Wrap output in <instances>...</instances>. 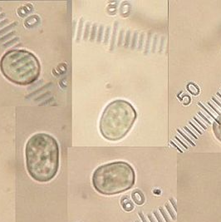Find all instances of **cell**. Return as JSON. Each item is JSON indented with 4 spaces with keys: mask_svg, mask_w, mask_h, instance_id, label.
Segmentation results:
<instances>
[{
    "mask_svg": "<svg viewBox=\"0 0 221 222\" xmlns=\"http://www.w3.org/2000/svg\"><path fill=\"white\" fill-rule=\"evenodd\" d=\"M153 213H154V215H155V216H156V220L158 221V222H163L162 218H160V215L158 214L157 211H154Z\"/></svg>",
    "mask_w": 221,
    "mask_h": 222,
    "instance_id": "2e32d148",
    "label": "cell"
},
{
    "mask_svg": "<svg viewBox=\"0 0 221 222\" xmlns=\"http://www.w3.org/2000/svg\"><path fill=\"white\" fill-rule=\"evenodd\" d=\"M151 39H152V33L151 32H148L146 39V44L144 46V53L147 54L150 51V43H151Z\"/></svg>",
    "mask_w": 221,
    "mask_h": 222,
    "instance_id": "52a82bcc",
    "label": "cell"
},
{
    "mask_svg": "<svg viewBox=\"0 0 221 222\" xmlns=\"http://www.w3.org/2000/svg\"><path fill=\"white\" fill-rule=\"evenodd\" d=\"M217 95L219 96H220V98H221V94H220V92H218V93H217Z\"/></svg>",
    "mask_w": 221,
    "mask_h": 222,
    "instance_id": "603a6c76",
    "label": "cell"
},
{
    "mask_svg": "<svg viewBox=\"0 0 221 222\" xmlns=\"http://www.w3.org/2000/svg\"><path fill=\"white\" fill-rule=\"evenodd\" d=\"M59 145L44 132L32 135L25 146V162L29 175L38 182L52 181L59 169Z\"/></svg>",
    "mask_w": 221,
    "mask_h": 222,
    "instance_id": "6da1fadb",
    "label": "cell"
},
{
    "mask_svg": "<svg viewBox=\"0 0 221 222\" xmlns=\"http://www.w3.org/2000/svg\"><path fill=\"white\" fill-rule=\"evenodd\" d=\"M158 39H159V35L158 34H156L155 38H153V44L151 46V48H152V53H155L156 52V48H157V43Z\"/></svg>",
    "mask_w": 221,
    "mask_h": 222,
    "instance_id": "9c48e42d",
    "label": "cell"
},
{
    "mask_svg": "<svg viewBox=\"0 0 221 222\" xmlns=\"http://www.w3.org/2000/svg\"><path fill=\"white\" fill-rule=\"evenodd\" d=\"M136 222H140V221H136Z\"/></svg>",
    "mask_w": 221,
    "mask_h": 222,
    "instance_id": "cb8c5ba5",
    "label": "cell"
},
{
    "mask_svg": "<svg viewBox=\"0 0 221 222\" xmlns=\"http://www.w3.org/2000/svg\"><path fill=\"white\" fill-rule=\"evenodd\" d=\"M135 118L136 112L131 103L115 100L103 111L99 123L100 132L108 141H119L131 130Z\"/></svg>",
    "mask_w": 221,
    "mask_h": 222,
    "instance_id": "277c9868",
    "label": "cell"
},
{
    "mask_svg": "<svg viewBox=\"0 0 221 222\" xmlns=\"http://www.w3.org/2000/svg\"><path fill=\"white\" fill-rule=\"evenodd\" d=\"M184 129H185V131H186V132H189V134H190V135L192 136V137H194V138H195V139H197V138H198L197 136L194 135V133H193V132H192V131H190V130H189V129H188V128H187V127H184Z\"/></svg>",
    "mask_w": 221,
    "mask_h": 222,
    "instance_id": "9a60e30c",
    "label": "cell"
},
{
    "mask_svg": "<svg viewBox=\"0 0 221 222\" xmlns=\"http://www.w3.org/2000/svg\"><path fill=\"white\" fill-rule=\"evenodd\" d=\"M131 31H127L126 32V43H125V46L126 47H128L129 46V43H130V40H131Z\"/></svg>",
    "mask_w": 221,
    "mask_h": 222,
    "instance_id": "5bb4252c",
    "label": "cell"
},
{
    "mask_svg": "<svg viewBox=\"0 0 221 222\" xmlns=\"http://www.w3.org/2000/svg\"><path fill=\"white\" fill-rule=\"evenodd\" d=\"M165 206H166L167 211L169 212V214L170 215V216H171L172 220H175V219H176V217H175V212H174L173 211H172V209H171V207H170V204H169V203H166Z\"/></svg>",
    "mask_w": 221,
    "mask_h": 222,
    "instance_id": "8fae6325",
    "label": "cell"
},
{
    "mask_svg": "<svg viewBox=\"0 0 221 222\" xmlns=\"http://www.w3.org/2000/svg\"><path fill=\"white\" fill-rule=\"evenodd\" d=\"M170 202L172 203V205H173V207L175 208V211H176V204H175V200L173 198L170 199Z\"/></svg>",
    "mask_w": 221,
    "mask_h": 222,
    "instance_id": "44dd1931",
    "label": "cell"
},
{
    "mask_svg": "<svg viewBox=\"0 0 221 222\" xmlns=\"http://www.w3.org/2000/svg\"><path fill=\"white\" fill-rule=\"evenodd\" d=\"M148 218L150 219V222H156L155 221V219L152 217V215H148Z\"/></svg>",
    "mask_w": 221,
    "mask_h": 222,
    "instance_id": "7402d4cb",
    "label": "cell"
},
{
    "mask_svg": "<svg viewBox=\"0 0 221 222\" xmlns=\"http://www.w3.org/2000/svg\"><path fill=\"white\" fill-rule=\"evenodd\" d=\"M212 100H213L214 102V103H215L218 107H220L221 108V103H220V102L218 101V99H217L216 97H213V98H212Z\"/></svg>",
    "mask_w": 221,
    "mask_h": 222,
    "instance_id": "ac0fdd59",
    "label": "cell"
},
{
    "mask_svg": "<svg viewBox=\"0 0 221 222\" xmlns=\"http://www.w3.org/2000/svg\"><path fill=\"white\" fill-rule=\"evenodd\" d=\"M132 199L135 201V203H136L137 205L141 206V205H143V203L145 202V197L142 194V192H141L140 190H135V191H133L132 192Z\"/></svg>",
    "mask_w": 221,
    "mask_h": 222,
    "instance_id": "5b68a950",
    "label": "cell"
},
{
    "mask_svg": "<svg viewBox=\"0 0 221 222\" xmlns=\"http://www.w3.org/2000/svg\"><path fill=\"white\" fill-rule=\"evenodd\" d=\"M0 70L11 82L26 86L34 82L41 72V65L32 53L24 49L6 52L0 60Z\"/></svg>",
    "mask_w": 221,
    "mask_h": 222,
    "instance_id": "7a4b0ae2",
    "label": "cell"
},
{
    "mask_svg": "<svg viewBox=\"0 0 221 222\" xmlns=\"http://www.w3.org/2000/svg\"><path fill=\"white\" fill-rule=\"evenodd\" d=\"M121 204L126 211H131L134 209V205H133L132 201L130 200L127 197H124L122 199L121 201Z\"/></svg>",
    "mask_w": 221,
    "mask_h": 222,
    "instance_id": "8992f818",
    "label": "cell"
},
{
    "mask_svg": "<svg viewBox=\"0 0 221 222\" xmlns=\"http://www.w3.org/2000/svg\"><path fill=\"white\" fill-rule=\"evenodd\" d=\"M138 36H139V33L138 32H134L133 33V38H132V43H131V48L132 49H135V47H136V43H137V40H138Z\"/></svg>",
    "mask_w": 221,
    "mask_h": 222,
    "instance_id": "30bf717a",
    "label": "cell"
},
{
    "mask_svg": "<svg viewBox=\"0 0 221 222\" xmlns=\"http://www.w3.org/2000/svg\"><path fill=\"white\" fill-rule=\"evenodd\" d=\"M139 35H140V38H139V43H138V50L142 51L144 49V42H145L146 34L145 32H141Z\"/></svg>",
    "mask_w": 221,
    "mask_h": 222,
    "instance_id": "ba28073f",
    "label": "cell"
},
{
    "mask_svg": "<svg viewBox=\"0 0 221 222\" xmlns=\"http://www.w3.org/2000/svg\"><path fill=\"white\" fill-rule=\"evenodd\" d=\"M120 39H119V45H121V42H122V38H123V34H124V31H121L120 33Z\"/></svg>",
    "mask_w": 221,
    "mask_h": 222,
    "instance_id": "ffe728a7",
    "label": "cell"
},
{
    "mask_svg": "<svg viewBox=\"0 0 221 222\" xmlns=\"http://www.w3.org/2000/svg\"><path fill=\"white\" fill-rule=\"evenodd\" d=\"M165 37L164 36H162L161 37V38H160V45L159 46V53H161V52H163V48H164V43H165Z\"/></svg>",
    "mask_w": 221,
    "mask_h": 222,
    "instance_id": "4fadbf2b",
    "label": "cell"
},
{
    "mask_svg": "<svg viewBox=\"0 0 221 222\" xmlns=\"http://www.w3.org/2000/svg\"><path fill=\"white\" fill-rule=\"evenodd\" d=\"M92 181L97 192L111 196L131 189L135 184V174L130 164L115 161L97 167L92 174Z\"/></svg>",
    "mask_w": 221,
    "mask_h": 222,
    "instance_id": "3957f363",
    "label": "cell"
},
{
    "mask_svg": "<svg viewBox=\"0 0 221 222\" xmlns=\"http://www.w3.org/2000/svg\"><path fill=\"white\" fill-rule=\"evenodd\" d=\"M159 211H160V213H161V215H162V216L164 217V219H165L166 222H170V218H169L168 215L166 214V212L165 211V210H164V208H163V207H160V208H159Z\"/></svg>",
    "mask_w": 221,
    "mask_h": 222,
    "instance_id": "7c38bea8",
    "label": "cell"
},
{
    "mask_svg": "<svg viewBox=\"0 0 221 222\" xmlns=\"http://www.w3.org/2000/svg\"><path fill=\"white\" fill-rule=\"evenodd\" d=\"M139 215H140V217H141V219L142 222H147V221H146V217H145V215H143V213L139 212Z\"/></svg>",
    "mask_w": 221,
    "mask_h": 222,
    "instance_id": "d6986e66",
    "label": "cell"
},
{
    "mask_svg": "<svg viewBox=\"0 0 221 222\" xmlns=\"http://www.w3.org/2000/svg\"><path fill=\"white\" fill-rule=\"evenodd\" d=\"M194 119L195 120V121H197V122L199 123V126H201V127H203V128H204V130H205V129H206V126H205V124H203V123L200 121V120L198 119L197 117H194Z\"/></svg>",
    "mask_w": 221,
    "mask_h": 222,
    "instance_id": "e0dca14e",
    "label": "cell"
}]
</instances>
